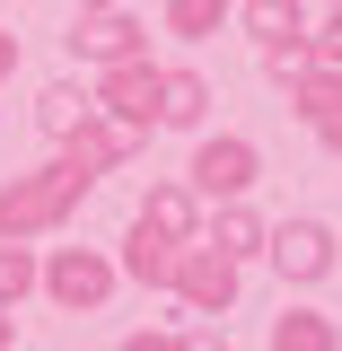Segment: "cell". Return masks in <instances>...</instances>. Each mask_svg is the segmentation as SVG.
Returning a JSON list of instances; mask_svg holds the SVG:
<instances>
[{
	"label": "cell",
	"instance_id": "obj_1",
	"mask_svg": "<svg viewBox=\"0 0 342 351\" xmlns=\"http://www.w3.org/2000/svg\"><path fill=\"white\" fill-rule=\"evenodd\" d=\"M88 193H97V184H88L80 167H62V158H44V167H27V176H0V246H36V237H53Z\"/></svg>",
	"mask_w": 342,
	"mask_h": 351
},
{
	"label": "cell",
	"instance_id": "obj_2",
	"mask_svg": "<svg viewBox=\"0 0 342 351\" xmlns=\"http://www.w3.org/2000/svg\"><path fill=\"white\" fill-rule=\"evenodd\" d=\"M184 184H193V202H246L263 184V149L246 132H202L184 158Z\"/></svg>",
	"mask_w": 342,
	"mask_h": 351
},
{
	"label": "cell",
	"instance_id": "obj_3",
	"mask_svg": "<svg viewBox=\"0 0 342 351\" xmlns=\"http://www.w3.org/2000/svg\"><path fill=\"white\" fill-rule=\"evenodd\" d=\"M36 290L62 316H97V307L114 299V255H97V246H53L36 255Z\"/></svg>",
	"mask_w": 342,
	"mask_h": 351
},
{
	"label": "cell",
	"instance_id": "obj_4",
	"mask_svg": "<svg viewBox=\"0 0 342 351\" xmlns=\"http://www.w3.org/2000/svg\"><path fill=\"white\" fill-rule=\"evenodd\" d=\"M88 106L106 114V123H123V132H158V62L141 53V62H106L97 80H88Z\"/></svg>",
	"mask_w": 342,
	"mask_h": 351
},
{
	"label": "cell",
	"instance_id": "obj_5",
	"mask_svg": "<svg viewBox=\"0 0 342 351\" xmlns=\"http://www.w3.org/2000/svg\"><path fill=\"white\" fill-rule=\"evenodd\" d=\"M167 290H175L184 307H193V316H228V307H237V290H246V263L211 255V246L193 237V246H175V272H167Z\"/></svg>",
	"mask_w": 342,
	"mask_h": 351
},
{
	"label": "cell",
	"instance_id": "obj_6",
	"mask_svg": "<svg viewBox=\"0 0 342 351\" xmlns=\"http://www.w3.org/2000/svg\"><path fill=\"white\" fill-rule=\"evenodd\" d=\"M263 255H272V272L290 290L334 281V219H281V228H263Z\"/></svg>",
	"mask_w": 342,
	"mask_h": 351
},
{
	"label": "cell",
	"instance_id": "obj_7",
	"mask_svg": "<svg viewBox=\"0 0 342 351\" xmlns=\"http://www.w3.org/2000/svg\"><path fill=\"white\" fill-rule=\"evenodd\" d=\"M71 53H80V62H97V71H106V62H141V53H149V27H141L132 9H80Z\"/></svg>",
	"mask_w": 342,
	"mask_h": 351
},
{
	"label": "cell",
	"instance_id": "obj_8",
	"mask_svg": "<svg viewBox=\"0 0 342 351\" xmlns=\"http://www.w3.org/2000/svg\"><path fill=\"white\" fill-rule=\"evenodd\" d=\"M132 149H141V132L106 123V114H88L80 132H62V141H53V158H62V167H80L88 184H97V176H114V167L132 158Z\"/></svg>",
	"mask_w": 342,
	"mask_h": 351
},
{
	"label": "cell",
	"instance_id": "obj_9",
	"mask_svg": "<svg viewBox=\"0 0 342 351\" xmlns=\"http://www.w3.org/2000/svg\"><path fill=\"white\" fill-rule=\"evenodd\" d=\"M141 228H158V237H167V246H193V237H202V202H193V184H184V176H158V184H149V193H141Z\"/></svg>",
	"mask_w": 342,
	"mask_h": 351
},
{
	"label": "cell",
	"instance_id": "obj_10",
	"mask_svg": "<svg viewBox=\"0 0 342 351\" xmlns=\"http://www.w3.org/2000/svg\"><path fill=\"white\" fill-rule=\"evenodd\" d=\"M263 228H272V219H263L255 202H211V211H202V246L228 255V263H255L263 255Z\"/></svg>",
	"mask_w": 342,
	"mask_h": 351
},
{
	"label": "cell",
	"instance_id": "obj_11",
	"mask_svg": "<svg viewBox=\"0 0 342 351\" xmlns=\"http://www.w3.org/2000/svg\"><path fill=\"white\" fill-rule=\"evenodd\" d=\"M290 106H299V123L334 149L342 132V71H316V62H299V80H290Z\"/></svg>",
	"mask_w": 342,
	"mask_h": 351
},
{
	"label": "cell",
	"instance_id": "obj_12",
	"mask_svg": "<svg viewBox=\"0 0 342 351\" xmlns=\"http://www.w3.org/2000/svg\"><path fill=\"white\" fill-rule=\"evenodd\" d=\"M211 123V80L202 71H158V132H202Z\"/></svg>",
	"mask_w": 342,
	"mask_h": 351
},
{
	"label": "cell",
	"instance_id": "obj_13",
	"mask_svg": "<svg viewBox=\"0 0 342 351\" xmlns=\"http://www.w3.org/2000/svg\"><path fill=\"white\" fill-rule=\"evenodd\" d=\"M167 272H175V246L158 237V228H141V219H132V228H123V255H114V281L167 290Z\"/></svg>",
	"mask_w": 342,
	"mask_h": 351
},
{
	"label": "cell",
	"instance_id": "obj_14",
	"mask_svg": "<svg viewBox=\"0 0 342 351\" xmlns=\"http://www.w3.org/2000/svg\"><path fill=\"white\" fill-rule=\"evenodd\" d=\"M228 18L255 36V53H272V44H307V9H299V0H237Z\"/></svg>",
	"mask_w": 342,
	"mask_h": 351
},
{
	"label": "cell",
	"instance_id": "obj_15",
	"mask_svg": "<svg viewBox=\"0 0 342 351\" xmlns=\"http://www.w3.org/2000/svg\"><path fill=\"white\" fill-rule=\"evenodd\" d=\"M263 351H342V334H334V316H325V307H281Z\"/></svg>",
	"mask_w": 342,
	"mask_h": 351
},
{
	"label": "cell",
	"instance_id": "obj_16",
	"mask_svg": "<svg viewBox=\"0 0 342 351\" xmlns=\"http://www.w3.org/2000/svg\"><path fill=\"white\" fill-rule=\"evenodd\" d=\"M88 114H97V106H88V80H53V88L36 97V132H44V141H62V132H80Z\"/></svg>",
	"mask_w": 342,
	"mask_h": 351
},
{
	"label": "cell",
	"instance_id": "obj_17",
	"mask_svg": "<svg viewBox=\"0 0 342 351\" xmlns=\"http://www.w3.org/2000/svg\"><path fill=\"white\" fill-rule=\"evenodd\" d=\"M228 9H237V0H167L158 18H167V36H184V44H211L219 27H228Z\"/></svg>",
	"mask_w": 342,
	"mask_h": 351
},
{
	"label": "cell",
	"instance_id": "obj_18",
	"mask_svg": "<svg viewBox=\"0 0 342 351\" xmlns=\"http://www.w3.org/2000/svg\"><path fill=\"white\" fill-rule=\"evenodd\" d=\"M36 299V246H0V316Z\"/></svg>",
	"mask_w": 342,
	"mask_h": 351
},
{
	"label": "cell",
	"instance_id": "obj_19",
	"mask_svg": "<svg viewBox=\"0 0 342 351\" xmlns=\"http://www.w3.org/2000/svg\"><path fill=\"white\" fill-rule=\"evenodd\" d=\"M114 351H193V343H184V334H167V325H141V334H123Z\"/></svg>",
	"mask_w": 342,
	"mask_h": 351
},
{
	"label": "cell",
	"instance_id": "obj_20",
	"mask_svg": "<svg viewBox=\"0 0 342 351\" xmlns=\"http://www.w3.org/2000/svg\"><path fill=\"white\" fill-rule=\"evenodd\" d=\"M299 62H307L299 44H272V53H263V80H272V88H290V80H299Z\"/></svg>",
	"mask_w": 342,
	"mask_h": 351
},
{
	"label": "cell",
	"instance_id": "obj_21",
	"mask_svg": "<svg viewBox=\"0 0 342 351\" xmlns=\"http://www.w3.org/2000/svg\"><path fill=\"white\" fill-rule=\"evenodd\" d=\"M9 71H18V36L0 27V88H9Z\"/></svg>",
	"mask_w": 342,
	"mask_h": 351
},
{
	"label": "cell",
	"instance_id": "obj_22",
	"mask_svg": "<svg viewBox=\"0 0 342 351\" xmlns=\"http://www.w3.org/2000/svg\"><path fill=\"white\" fill-rule=\"evenodd\" d=\"M9 343H18V316H0V351H9Z\"/></svg>",
	"mask_w": 342,
	"mask_h": 351
},
{
	"label": "cell",
	"instance_id": "obj_23",
	"mask_svg": "<svg viewBox=\"0 0 342 351\" xmlns=\"http://www.w3.org/2000/svg\"><path fill=\"white\" fill-rule=\"evenodd\" d=\"M71 9H123V0H71Z\"/></svg>",
	"mask_w": 342,
	"mask_h": 351
}]
</instances>
